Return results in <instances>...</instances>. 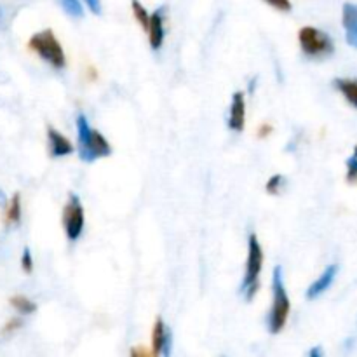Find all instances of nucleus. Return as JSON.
I'll return each mask as SVG.
<instances>
[{"instance_id": "1", "label": "nucleus", "mask_w": 357, "mask_h": 357, "mask_svg": "<svg viewBox=\"0 0 357 357\" xmlns=\"http://www.w3.org/2000/svg\"><path fill=\"white\" fill-rule=\"evenodd\" d=\"M77 142H79V155L84 162H94L112 153L110 143L100 131L91 128L84 114L77 115Z\"/></svg>"}, {"instance_id": "2", "label": "nucleus", "mask_w": 357, "mask_h": 357, "mask_svg": "<svg viewBox=\"0 0 357 357\" xmlns=\"http://www.w3.org/2000/svg\"><path fill=\"white\" fill-rule=\"evenodd\" d=\"M289 309H291V302H289L288 291H286L282 267H275L274 274H272V307L267 316L268 333H281L288 321Z\"/></svg>"}, {"instance_id": "3", "label": "nucleus", "mask_w": 357, "mask_h": 357, "mask_svg": "<svg viewBox=\"0 0 357 357\" xmlns=\"http://www.w3.org/2000/svg\"><path fill=\"white\" fill-rule=\"evenodd\" d=\"M261 265H264V250H261L258 237L255 234H251L250 241H248L246 271H244L243 284H241V293H243L248 302L253 300L258 291Z\"/></svg>"}, {"instance_id": "4", "label": "nucleus", "mask_w": 357, "mask_h": 357, "mask_svg": "<svg viewBox=\"0 0 357 357\" xmlns=\"http://www.w3.org/2000/svg\"><path fill=\"white\" fill-rule=\"evenodd\" d=\"M28 47L31 51L37 52L45 63L52 66V68H65L66 66V58L65 51H63L61 44L58 42L56 35L52 33V30H44L35 33L33 37L28 42Z\"/></svg>"}, {"instance_id": "5", "label": "nucleus", "mask_w": 357, "mask_h": 357, "mask_svg": "<svg viewBox=\"0 0 357 357\" xmlns=\"http://www.w3.org/2000/svg\"><path fill=\"white\" fill-rule=\"evenodd\" d=\"M298 42L303 54L314 59H323L326 56L333 54L335 51V45L331 42L330 35L314 26H303L298 33Z\"/></svg>"}, {"instance_id": "6", "label": "nucleus", "mask_w": 357, "mask_h": 357, "mask_svg": "<svg viewBox=\"0 0 357 357\" xmlns=\"http://www.w3.org/2000/svg\"><path fill=\"white\" fill-rule=\"evenodd\" d=\"M63 227H65L66 237L72 243L79 241V237L82 236L84 208L77 194H70L68 202H66L65 209H63Z\"/></svg>"}, {"instance_id": "7", "label": "nucleus", "mask_w": 357, "mask_h": 357, "mask_svg": "<svg viewBox=\"0 0 357 357\" xmlns=\"http://www.w3.org/2000/svg\"><path fill=\"white\" fill-rule=\"evenodd\" d=\"M244 124H246V101H244V94L237 91L234 93L232 103H230L229 129L241 132L244 129Z\"/></svg>"}, {"instance_id": "8", "label": "nucleus", "mask_w": 357, "mask_h": 357, "mask_svg": "<svg viewBox=\"0 0 357 357\" xmlns=\"http://www.w3.org/2000/svg\"><path fill=\"white\" fill-rule=\"evenodd\" d=\"M164 10H166V7H159L150 16V24L146 31H149L150 47L153 51H159L162 47L164 37H166V31H164Z\"/></svg>"}, {"instance_id": "9", "label": "nucleus", "mask_w": 357, "mask_h": 357, "mask_svg": "<svg viewBox=\"0 0 357 357\" xmlns=\"http://www.w3.org/2000/svg\"><path fill=\"white\" fill-rule=\"evenodd\" d=\"M171 337L169 328L164 324V321L157 319L155 326H153V335H152V345H153V356H169L171 354Z\"/></svg>"}, {"instance_id": "10", "label": "nucleus", "mask_w": 357, "mask_h": 357, "mask_svg": "<svg viewBox=\"0 0 357 357\" xmlns=\"http://www.w3.org/2000/svg\"><path fill=\"white\" fill-rule=\"evenodd\" d=\"M337 272H338V265L333 264V265H330V267H326V271L319 275V279H317V281H314L312 284L307 288V293H305L307 298L316 300V298H319L324 291H328V288L333 284L335 278H337Z\"/></svg>"}, {"instance_id": "11", "label": "nucleus", "mask_w": 357, "mask_h": 357, "mask_svg": "<svg viewBox=\"0 0 357 357\" xmlns=\"http://www.w3.org/2000/svg\"><path fill=\"white\" fill-rule=\"evenodd\" d=\"M47 139H49V152L51 157H65L73 152V145L54 128H47Z\"/></svg>"}, {"instance_id": "12", "label": "nucleus", "mask_w": 357, "mask_h": 357, "mask_svg": "<svg viewBox=\"0 0 357 357\" xmlns=\"http://www.w3.org/2000/svg\"><path fill=\"white\" fill-rule=\"evenodd\" d=\"M342 21H344L345 38L349 45L357 49V6L356 3H345L344 13H342Z\"/></svg>"}, {"instance_id": "13", "label": "nucleus", "mask_w": 357, "mask_h": 357, "mask_svg": "<svg viewBox=\"0 0 357 357\" xmlns=\"http://www.w3.org/2000/svg\"><path fill=\"white\" fill-rule=\"evenodd\" d=\"M335 87L342 93V96L357 108V80L352 79H337L335 80Z\"/></svg>"}, {"instance_id": "14", "label": "nucleus", "mask_w": 357, "mask_h": 357, "mask_svg": "<svg viewBox=\"0 0 357 357\" xmlns=\"http://www.w3.org/2000/svg\"><path fill=\"white\" fill-rule=\"evenodd\" d=\"M10 305L14 307V309L17 310L20 314H23V316H28V314H33L35 310H37V305H35L31 300H28L26 296H13L10 298Z\"/></svg>"}, {"instance_id": "15", "label": "nucleus", "mask_w": 357, "mask_h": 357, "mask_svg": "<svg viewBox=\"0 0 357 357\" xmlns=\"http://www.w3.org/2000/svg\"><path fill=\"white\" fill-rule=\"evenodd\" d=\"M21 220V197L20 194H14L13 201H10L9 208H7V215H6V222L9 223H20Z\"/></svg>"}, {"instance_id": "16", "label": "nucleus", "mask_w": 357, "mask_h": 357, "mask_svg": "<svg viewBox=\"0 0 357 357\" xmlns=\"http://www.w3.org/2000/svg\"><path fill=\"white\" fill-rule=\"evenodd\" d=\"M131 7H132V14H135L136 21L142 24L143 30H149L150 14L146 13V9L142 6V2H138V0H131Z\"/></svg>"}, {"instance_id": "17", "label": "nucleus", "mask_w": 357, "mask_h": 357, "mask_svg": "<svg viewBox=\"0 0 357 357\" xmlns=\"http://www.w3.org/2000/svg\"><path fill=\"white\" fill-rule=\"evenodd\" d=\"M61 9L65 10L68 16L72 17H82L84 16V9H82V3L79 0H58Z\"/></svg>"}, {"instance_id": "18", "label": "nucleus", "mask_w": 357, "mask_h": 357, "mask_svg": "<svg viewBox=\"0 0 357 357\" xmlns=\"http://www.w3.org/2000/svg\"><path fill=\"white\" fill-rule=\"evenodd\" d=\"M282 187H284V176H282V174H274V176L267 181L268 194H279Z\"/></svg>"}, {"instance_id": "19", "label": "nucleus", "mask_w": 357, "mask_h": 357, "mask_svg": "<svg viewBox=\"0 0 357 357\" xmlns=\"http://www.w3.org/2000/svg\"><path fill=\"white\" fill-rule=\"evenodd\" d=\"M347 181L349 183H357V157L347 159Z\"/></svg>"}, {"instance_id": "20", "label": "nucleus", "mask_w": 357, "mask_h": 357, "mask_svg": "<svg viewBox=\"0 0 357 357\" xmlns=\"http://www.w3.org/2000/svg\"><path fill=\"white\" fill-rule=\"evenodd\" d=\"M21 267H23V271L26 272V274H30V272L33 271V260H31V253L28 248H24L23 250V257H21Z\"/></svg>"}, {"instance_id": "21", "label": "nucleus", "mask_w": 357, "mask_h": 357, "mask_svg": "<svg viewBox=\"0 0 357 357\" xmlns=\"http://www.w3.org/2000/svg\"><path fill=\"white\" fill-rule=\"evenodd\" d=\"M265 2L271 7H274V9L282 10V13H289L291 10V2L289 0H265Z\"/></svg>"}, {"instance_id": "22", "label": "nucleus", "mask_w": 357, "mask_h": 357, "mask_svg": "<svg viewBox=\"0 0 357 357\" xmlns=\"http://www.w3.org/2000/svg\"><path fill=\"white\" fill-rule=\"evenodd\" d=\"M20 326H21V321H20V319H10L9 323H7L6 326H3L2 333H3V335H6V333H13V331L20 330Z\"/></svg>"}, {"instance_id": "23", "label": "nucleus", "mask_w": 357, "mask_h": 357, "mask_svg": "<svg viewBox=\"0 0 357 357\" xmlns=\"http://www.w3.org/2000/svg\"><path fill=\"white\" fill-rule=\"evenodd\" d=\"M87 7H89L91 10H93L94 14H100L101 13V3L100 0H86Z\"/></svg>"}, {"instance_id": "24", "label": "nucleus", "mask_w": 357, "mask_h": 357, "mask_svg": "<svg viewBox=\"0 0 357 357\" xmlns=\"http://www.w3.org/2000/svg\"><path fill=\"white\" fill-rule=\"evenodd\" d=\"M272 131V128L268 124H265V126H261L260 128V131H258V135H260V138H264V136H268V132Z\"/></svg>"}, {"instance_id": "25", "label": "nucleus", "mask_w": 357, "mask_h": 357, "mask_svg": "<svg viewBox=\"0 0 357 357\" xmlns=\"http://www.w3.org/2000/svg\"><path fill=\"white\" fill-rule=\"evenodd\" d=\"M309 356L310 357H321V356H323V349H321V347H314L312 351L309 352Z\"/></svg>"}, {"instance_id": "26", "label": "nucleus", "mask_w": 357, "mask_h": 357, "mask_svg": "<svg viewBox=\"0 0 357 357\" xmlns=\"http://www.w3.org/2000/svg\"><path fill=\"white\" fill-rule=\"evenodd\" d=\"M6 204H7V197L6 194H3L2 188H0V206H6Z\"/></svg>"}, {"instance_id": "27", "label": "nucleus", "mask_w": 357, "mask_h": 357, "mask_svg": "<svg viewBox=\"0 0 357 357\" xmlns=\"http://www.w3.org/2000/svg\"><path fill=\"white\" fill-rule=\"evenodd\" d=\"M3 23V9H2V6H0V24Z\"/></svg>"}, {"instance_id": "28", "label": "nucleus", "mask_w": 357, "mask_h": 357, "mask_svg": "<svg viewBox=\"0 0 357 357\" xmlns=\"http://www.w3.org/2000/svg\"><path fill=\"white\" fill-rule=\"evenodd\" d=\"M354 155L357 157V146H356V149H354Z\"/></svg>"}]
</instances>
